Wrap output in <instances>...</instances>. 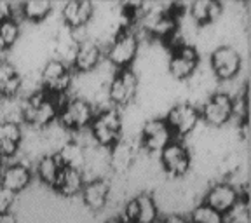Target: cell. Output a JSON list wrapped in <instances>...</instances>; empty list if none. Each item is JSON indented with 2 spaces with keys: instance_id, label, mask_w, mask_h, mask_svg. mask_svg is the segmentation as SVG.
I'll return each instance as SVG.
<instances>
[{
  "instance_id": "6da1fadb",
  "label": "cell",
  "mask_w": 251,
  "mask_h": 223,
  "mask_svg": "<svg viewBox=\"0 0 251 223\" xmlns=\"http://www.w3.org/2000/svg\"><path fill=\"white\" fill-rule=\"evenodd\" d=\"M58 96L46 93V91H35L28 94V98L21 105V119L25 124L31 127H47L58 119L59 106Z\"/></svg>"
},
{
  "instance_id": "7a4b0ae2",
  "label": "cell",
  "mask_w": 251,
  "mask_h": 223,
  "mask_svg": "<svg viewBox=\"0 0 251 223\" xmlns=\"http://www.w3.org/2000/svg\"><path fill=\"white\" fill-rule=\"evenodd\" d=\"M91 134L101 149H112L122 136V119L117 108H105L94 114Z\"/></svg>"
},
{
  "instance_id": "3957f363",
  "label": "cell",
  "mask_w": 251,
  "mask_h": 223,
  "mask_svg": "<svg viewBox=\"0 0 251 223\" xmlns=\"http://www.w3.org/2000/svg\"><path fill=\"white\" fill-rule=\"evenodd\" d=\"M94 119V108L86 98H70L59 106V125L68 131H82Z\"/></svg>"
},
{
  "instance_id": "277c9868",
  "label": "cell",
  "mask_w": 251,
  "mask_h": 223,
  "mask_svg": "<svg viewBox=\"0 0 251 223\" xmlns=\"http://www.w3.org/2000/svg\"><path fill=\"white\" fill-rule=\"evenodd\" d=\"M72 86V70L68 63L52 58L44 65L40 72V87L52 96H63Z\"/></svg>"
},
{
  "instance_id": "5b68a950",
  "label": "cell",
  "mask_w": 251,
  "mask_h": 223,
  "mask_svg": "<svg viewBox=\"0 0 251 223\" xmlns=\"http://www.w3.org/2000/svg\"><path fill=\"white\" fill-rule=\"evenodd\" d=\"M138 47H140V42H138L136 33L124 28L110 42L106 58L114 67L121 68V70L122 68H129V65L134 61L138 54Z\"/></svg>"
},
{
  "instance_id": "8992f818",
  "label": "cell",
  "mask_w": 251,
  "mask_h": 223,
  "mask_svg": "<svg viewBox=\"0 0 251 223\" xmlns=\"http://www.w3.org/2000/svg\"><path fill=\"white\" fill-rule=\"evenodd\" d=\"M138 93V77L131 68H122L112 77L108 84V98L117 106L133 103Z\"/></svg>"
},
{
  "instance_id": "52a82bcc",
  "label": "cell",
  "mask_w": 251,
  "mask_h": 223,
  "mask_svg": "<svg viewBox=\"0 0 251 223\" xmlns=\"http://www.w3.org/2000/svg\"><path fill=\"white\" fill-rule=\"evenodd\" d=\"M199 114L206 124L215 125V127L224 125L234 115V99L227 93H215L204 101Z\"/></svg>"
},
{
  "instance_id": "ba28073f",
  "label": "cell",
  "mask_w": 251,
  "mask_h": 223,
  "mask_svg": "<svg viewBox=\"0 0 251 223\" xmlns=\"http://www.w3.org/2000/svg\"><path fill=\"white\" fill-rule=\"evenodd\" d=\"M159 218L157 202L150 194H140L126 204L121 220L124 223H155Z\"/></svg>"
},
{
  "instance_id": "9c48e42d",
  "label": "cell",
  "mask_w": 251,
  "mask_h": 223,
  "mask_svg": "<svg viewBox=\"0 0 251 223\" xmlns=\"http://www.w3.org/2000/svg\"><path fill=\"white\" fill-rule=\"evenodd\" d=\"M199 67V52L194 46L181 44L171 51L169 58V74L178 80L192 77Z\"/></svg>"
},
{
  "instance_id": "30bf717a",
  "label": "cell",
  "mask_w": 251,
  "mask_h": 223,
  "mask_svg": "<svg viewBox=\"0 0 251 223\" xmlns=\"http://www.w3.org/2000/svg\"><path fill=\"white\" fill-rule=\"evenodd\" d=\"M199 119L201 114L197 106H194L192 103H178L168 112L166 122L175 136H187L196 129Z\"/></svg>"
},
{
  "instance_id": "8fae6325",
  "label": "cell",
  "mask_w": 251,
  "mask_h": 223,
  "mask_svg": "<svg viewBox=\"0 0 251 223\" xmlns=\"http://www.w3.org/2000/svg\"><path fill=\"white\" fill-rule=\"evenodd\" d=\"M241 54L232 46H220L211 52V70L220 80H230L241 70Z\"/></svg>"
},
{
  "instance_id": "7c38bea8",
  "label": "cell",
  "mask_w": 251,
  "mask_h": 223,
  "mask_svg": "<svg viewBox=\"0 0 251 223\" xmlns=\"http://www.w3.org/2000/svg\"><path fill=\"white\" fill-rule=\"evenodd\" d=\"M173 140H175V134H173L166 119H150L143 124L141 145L145 147L149 152H161Z\"/></svg>"
},
{
  "instance_id": "4fadbf2b",
  "label": "cell",
  "mask_w": 251,
  "mask_h": 223,
  "mask_svg": "<svg viewBox=\"0 0 251 223\" xmlns=\"http://www.w3.org/2000/svg\"><path fill=\"white\" fill-rule=\"evenodd\" d=\"M145 30L155 39L169 40L178 31V16L171 11V7L145 12Z\"/></svg>"
},
{
  "instance_id": "5bb4252c",
  "label": "cell",
  "mask_w": 251,
  "mask_h": 223,
  "mask_svg": "<svg viewBox=\"0 0 251 223\" xmlns=\"http://www.w3.org/2000/svg\"><path fill=\"white\" fill-rule=\"evenodd\" d=\"M161 164L171 176H183L190 168V152L178 140H173L161 150Z\"/></svg>"
},
{
  "instance_id": "9a60e30c",
  "label": "cell",
  "mask_w": 251,
  "mask_h": 223,
  "mask_svg": "<svg viewBox=\"0 0 251 223\" xmlns=\"http://www.w3.org/2000/svg\"><path fill=\"white\" fill-rule=\"evenodd\" d=\"M241 194L234 185L227 183V181H220L215 183L208 190L206 197H204V204L211 206L213 209H216L218 213L225 215V213L232 211V209L239 204Z\"/></svg>"
},
{
  "instance_id": "2e32d148",
  "label": "cell",
  "mask_w": 251,
  "mask_h": 223,
  "mask_svg": "<svg viewBox=\"0 0 251 223\" xmlns=\"http://www.w3.org/2000/svg\"><path fill=\"white\" fill-rule=\"evenodd\" d=\"M94 14V5L89 0H70L63 5L61 18L65 21V26L70 30H77L89 23Z\"/></svg>"
},
{
  "instance_id": "e0dca14e",
  "label": "cell",
  "mask_w": 251,
  "mask_h": 223,
  "mask_svg": "<svg viewBox=\"0 0 251 223\" xmlns=\"http://www.w3.org/2000/svg\"><path fill=\"white\" fill-rule=\"evenodd\" d=\"M101 47H100L98 42L94 40H78L77 51H75L74 56V65L78 72H93L94 68L98 67L100 61H101Z\"/></svg>"
},
{
  "instance_id": "ac0fdd59",
  "label": "cell",
  "mask_w": 251,
  "mask_h": 223,
  "mask_svg": "<svg viewBox=\"0 0 251 223\" xmlns=\"http://www.w3.org/2000/svg\"><path fill=\"white\" fill-rule=\"evenodd\" d=\"M84 183H86V180H84V171L74 169V168H65V166H63L58 178H56V181L52 183V188L63 197H74L82 192Z\"/></svg>"
},
{
  "instance_id": "d6986e66",
  "label": "cell",
  "mask_w": 251,
  "mask_h": 223,
  "mask_svg": "<svg viewBox=\"0 0 251 223\" xmlns=\"http://www.w3.org/2000/svg\"><path fill=\"white\" fill-rule=\"evenodd\" d=\"M82 200L87 208L93 211H100L106 206L110 196V185L106 183V180L103 178H93V180L84 183L82 192Z\"/></svg>"
},
{
  "instance_id": "ffe728a7",
  "label": "cell",
  "mask_w": 251,
  "mask_h": 223,
  "mask_svg": "<svg viewBox=\"0 0 251 223\" xmlns=\"http://www.w3.org/2000/svg\"><path fill=\"white\" fill-rule=\"evenodd\" d=\"M23 141V129L16 121L0 122V157H12L18 153Z\"/></svg>"
},
{
  "instance_id": "44dd1931",
  "label": "cell",
  "mask_w": 251,
  "mask_h": 223,
  "mask_svg": "<svg viewBox=\"0 0 251 223\" xmlns=\"http://www.w3.org/2000/svg\"><path fill=\"white\" fill-rule=\"evenodd\" d=\"M30 181H31V171L26 164L14 162V164H9L2 169V181H0V185L9 188L11 192L20 194L21 190H25L30 185Z\"/></svg>"
},
{
  "instance_id": "7402d4cb",
  "label": "cell",
  "mask_w": 251,
  "mask_h": 223,
  "mask_svg": "<svg viewBox=\"0 0 251 223\" xmlns=\"http://www.w3.org/2000/svg\"><path fill=\"white\" fill-rule=\"evenodd\" d=\"M23 89V77L12 63L0 61V98H14Z\"/></svg>"
},
{
  "instance_id": "603a6c76",
  "label": "cell",
  "mask_w": 251,
  "mask_h": 223,
  "mask_svg": "<svg viewBox=\"0 0 251 223\" xmlns=\"http://www.w3.org/2000/svg\"><path fill=\"white\" fill-rule=\"evenodd\" d=\"M56 155L65 168H74L82 171L84 166L87 164V152L78 141H65Z\"/></svg>"
},
{
  "instance_id": "cb8c5ba5",
  "label": "cell",
  "mask_w": 251,
  "mask_h": 223,
  "mask_svg": "<svg viewBox=\"0 0 251 223\" xmlns=\"http://www.w3.org/2000/svg\"><path fill=\"white\" fill-rule=\"evenodd\" d=\"M222 9L218 0H197L190 4V16L197 25H209L222 14Z\"/></svg>"
},
{
  "instance_id": "d4e9b609",
  "label": "cell",
  "mask_w": 251,
  "mask_h": 223,
  "mask_svg": "<svg viewBox=\"0 0 251 223\" xmlns=\"http://www.w3.org/2000/svg\"><path fill=\"white\" fill-rule=\"evenodd\" d=\"M134 157H136V149L133 143L126 140H119L112 149H110V166L117 171H126L133 164Z\"/></svg>"
},
{
  "instance_id": "484cf974",
  "label": "cell",
  "mask_w": 251,
  "mask_h": 223,
  "mask_svg": "<svg viewBox=\"0 0 251 223\" xmlns=\"http://www.w3.org/2000/svg\"><path fill=\"white\" fill-rule=\"evenodd\" d=\"M63 164L59 162L56 153H47V155L40 157V161L37 162V174H39L40 181H44L46 185L52 187V183L58 178L59 171H61Z\"/></svg>"
},
{
  "instance_id": "4316f807",
  "label": "cell",
  "mask_w": 251,
  "mask_h": 223,
  "mask_svg": "<svg viewBox=\"0 0 251 223\" xmlns=\"http://www.w3.org/2000/svg\"><path fill=\"white\" fill-rule=\"evenodd\" d=\"M77 46H78V40L75 39L74 31L70 28H63L59 31L58 35H56V52H58L61 58V61L68 63V61H74V56H75V51H77Z\"/></svg>"
},
{
  "instance_id": "83f0119b",
  "label": "cell",
  "mask_w": 251,
  "mask_h": 223,
  "mask_svg": "<svg viewBox=\"0 0 251 223\" xmlns=\"http://www.w3.org/2000/svg\"><path fill=\"white\" fill-rule=\"evenodd\" d=\"M52 4L49 0H30V2H25L21 5V14L26 18L28 21H33V23H39L44 18L51 14Z\"/></svg>"
},
{
  "instance_id": "f1b7e54d",
  "label": "cell",
  "mask_w": 251,
  "mask_h": 223,
  "mask_svg": "<svg viewBox=\"0 0 251 223\" xmlns=\"http://www.w3.org/2000/svg\"><path fill=\"white\" fill-rule=\"evenodd\" d=\"M20 23L11 18L0 25V51H7L20 39Z\"/></svg>"
},
{
  "instance_id": "f546056e",
  "label": "cell",
  "mask_w": 251,
  "mask_h": 223,
  "mask_svg": "<svg viewBox=\"0 0 251 223\" xmlns=\"http://www.w3.org/2000/svg\"><path fill=\"white\" fill-rule=\"evenodd\" d=\"M190 223H225V215L218 213L208 204H199L192 211Z\"/></svg>"
},
{
  "instance_id": "4dcf8cb0",
  "label": "cell",
  "mask_w": 251,
  "mask_h": 223,
  "mask_svg": "<svg viewBox=\"0 0 251 223\" xmlns=\"http://www.w3.org/2000/svg\"><path fill=\"white\" fill-rule=\"evenodd\" d=\"M16 200V194L0 185V213H9Z\"/></svg>"
},
{
  "instance_id": "1f68e13d",
  "label": "cell",
  "mask_w": 251,
  "mask_h": 223,
  "mask_svg": "<svg viewBox=\"0 0 251 223\" xmlns=\"http://www.w3.org/2000/svg\"><path fill=\"white\" fill-rule=\"evenodd\" d=\"M12 18V4L0 0V25Z\"/></svg>"
},
{
  "instance_id": "d6a6232c",
  "label": "cell",
  "mask_w": 251,
  "mask_h": 223,
  "mask_svg": "<svg viewBox=\"0 0 251 223\" xmlns=\"http://www.w3.org/2000/svg\"><path fill=\"white\" fill-rule=\"evenodd\" d=\"M161 223H190L187 218H183V216H178V215H171V216H166L164 220H162Z\"/></svg>"
},
{
  "instance_id": "836d02e7",
  "label": "cell",
  "mask_w": 251,
  "mask_h": 223,
  "mask_svg": "<svg viewBox=\"0 0 251 223\" xmlns=\"http://www.w3.org/2000/svg\"><path fill=\"white\" fill-rule=\"evenodd\" d=\"M0 223H18L14 213H0Z\"/></svg>"
},
{
  "instance_id": "e575fe53",
  "label": "cell",
  "mask_w": 251,
  "mask_h": 223,
  "mask_svg": "<svg viewBox=\"0 0 251 223\" xmlns=\"http://www.w3.org/2000/svg\"><path fill=\"white\" fill-rule=\"evenodd\" d=\"M103 223H124L121 218H108V220H105Z\"/></svg>"
},
{
  "instance_id": "d590c367",
  "label": "cell",
  "mask_w": 251,
  "mask_h": 223,
  "mask_svg": "<svg viewBox=\"0 0 251 223\" xmlns=\"http://www.w3.org/2000/svg\"><path fill=\"white\" fill-rule=\"evenodd\" d=\"M225 223H241L239 220H230V222H225Z\"/></svg>"
},
{
  "instance_id": "8d00e7d4",
  "label": "cell",
  "mask_w": 251,
  "mask_h": 223,
  "mask_svg": "<svg viewBox=\"0 0 251 223\" xmlns=\"http://www.w3.org/2000/svg\"><path fill=\"white\" fill-rule=\"evenodd\" d=\"M2 169H4V168H2V166H0V181H2Z\"/></svg>"
}]
</instances>
